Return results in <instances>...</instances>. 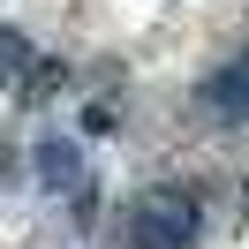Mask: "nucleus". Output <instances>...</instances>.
Returning a JSON list of instances; mask_svg holds the SVG:
<instances>
[{
  "label": "nucleus",
  "mask_w": 249,
  "mask_h": 249,
  "mask_svg": "<svg viewBox=\"0 0 249 249\" xmlns=\"http://www.w3.org/2000/svg\"><path fill=\"white\" fill-rule=\"evenodd\" d=\"M196 227H204V196H196V189H181V181L143 189V196L128 204V219H121L128 249H189V242H196Z\"/></svg>",
  "instance_id": "1"
},
{
  "label": "nucleus",
  "mask_w": 249,
  "mask_h": 249,
  "mask_svg": "<svg viewBox=\"0 0 249 249\" xmlns=\"http://www.w3.org/2000/svg\"><path fill=\"white\" fill-rule=\"evenodd\" d=\"M196 98H204V113H219V121H242L249 113V53H234L227 68H212Z\"/></svg>",
  "instance_id": "2"
},
{
  "label": "nucleus",
  "mask_w": 249,
  "mask_h": 249,
  "mask_svg": "<svg viewBox=\"0 0 249 249\" xmlns=\"http://www.w3.org/2000/svg\"><path fill=\"white\" fill-rule=\"evenodd\" d=\"M76 174H83V151L68 136H38V181L46 189H76Z\"/></svg>",
  "instance_id": "3"
},
{
  "label": "nucleus",
  "mask_w": 249,
  "mask_h": 249,
  "mask_svg": "<svg viewBox=\"0 0 249 249\" xmlns=\"http://www.w3.org/2000/svg\"><path fill=\"white\" fill-rule=\"evenodd\" d=\"M23 61H31V46H23V38L16 31H0V76H16V68Z\"/></svg>",
  "instance_id": "4"
}]
</instances>
